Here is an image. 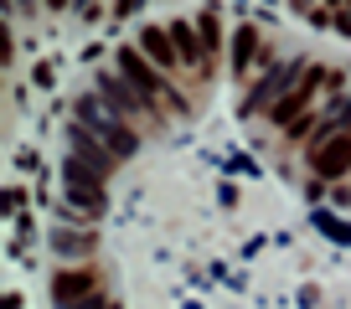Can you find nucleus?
<instances>
[{"instance_id":"f257e3e1","label":"nucleus","mask_w":351,"mask_h":309,"mask_svg":"<svg viewBox=\"0 0 351 309\" xmlns=\"http://www.w3.org/2000/svg\"><path fill=\"white\" fill-rule=\"evenodd\" d=\"M77 124H83L88 134H99V139L109 144L119 160H130V154L140 150V134H134V129H130V124H124L104 98H93V93H83V98H77Z\"/></svg>"},{"instance_id":"1a4fd4ad","label":"nucleus","mask_w":351,"mask_h":309,"mask_svg":"<svg viewBox=\"0 0 351 309\" xmlns=\"http://www.w3.org/2000/svg\"><path fill=\"white\" fill-rule=\"evenodd\" d=\"M165 31H171V42H176V52H181V62H186V67H202V72L212 67V62H207V52H202V36L191 31L186 21H171Z\"/></svg>"},{"instance_id":"0eeeda50","label":"nucleus","mask_w":351,"mask_h":309,"mask_svg":"<svg viewBox=\"0 0 351 309\" xmlns=\"http://www.w3.org/2000/svg\"><path fill=\"white\" fill-rule=\"evenodd\" d=\"M99 294V273L93 268H62V273H52V299L62 309H73L77 299H93Z\"/></svg>"},{"instance_id":"423d86ee","label":"nucleus","mask_w":351,"mask_h":309,"mask_svg":"<svg viewBox=\"0 0 351 309\" xmlns=\"http://www.w3.org/2000/svg\"><path fill=\"white\" fill-rule=\"evenodd\" d=\"M310 170H315L320 180L351 176V134H330V139H320L315 150H310Z\"/></svg>"},{"instance_id":"39448f33","label":"nucleus","mask_w":351,"mask_h":309,"mask_svg":"<svg viewBox=\"0 0 351 309\" xmlns=\"http://www.w3.org/2000/svg\"><path fill=\"white\" fill-rule=\"evenodd\" d=\"M320 77H326V72H320V67H310V72L300 77V83H289V88H285V98H274V103H269V119H274V124H285V129H289V124H300V113L310 109V98H315V88H320Z\"/></svg>"},{"instance_id":"f8f14e48","label":"nucleus","mask_w":351,"mask_h":309,"mask_svg":"<svg viewBox=\"0 0 351 309\" xmlns=\"http://www.w3.org/2000/svg\"><path fill=\"white\" fill-rule=\"evenodd\" d=\"M197 36H202V52H207V62H212V52H217V11H207V16H202Z\"/></svg>"},{"instance_id":"ddd939ff","label":"nucleus","mask_w":351,"mask_h":309,"mask_svg":"<svg viewBox=\"0 0 351 309\" xmlns=\"http://www.w3.org/2000/svg\"><path fill=\"white\" fill-rule=\"evenodd\" d=\"M57 247H67V253H77V247H88V237H73V232H57Z\"/></svg>"},{"instance_id":"2eb2a0df","label":"nucleus","mask_w":351,"mask_h":309,"mask_svg":"<svg viewBox=\"0 0 351 309\" xmlns=\"http://www.w3.org/2000/svg\"><path fill=\"white\" fill-rule=\"evenodd\" d=\"M47 11H67V0H47Z\"/></svg>"},{"instance_id":"f03ea898","label":"nucleus","mask_w":351,"mask_h":309,"mask_svg":"<svg viewBox=\"0 0 351 309\" xmlns=\"http://www.w3.org/2000/svg\"><path fill=\"white\" fill-rule=\"evenodd\" d=\"M119 72L130 77L140 93H150V98H171V109L186 113V103H181V93H171V83H165L160 72H155V62L140 52V46H119Z\"/></svg>"},{"instance_id":"9b49d317","label":"nucleus","mask_w":351,"mask_h":309,"mask_svg":"<svg viewBox=\"0 0 351 309\" xmlns=\"http://www.w3.org/2000/svg\"><path fill=\"white\" fill-rule=\"evenodd\" d=\"M253 57H258V31H253V26H238V36H232V72H248Z\"/></svg>"},{"instance_id":"6e6552de","label":"nucleus","mask_w":351,"mask_h":309,"mask_svg":"<svg viewBox=\"0 0 351 309\" xmlns=\"http://www.w3.org/2000/svg\"><path fill=\"white\" fill-rule=\"evenodd\" d=\"M140 52L150 57L155 67H176L181 62V52H176V42H171L165 26H140Z\"/></svg>"},{"instance_id":"20e7f679","label":"nucleus","mask_w":351,"mask_h":309,"mask_svg":"<svg viewBox=\"0 0 351 309\" xmlns=\"http://www.w3.org/2000/svg\"><path fill=\"white\" fill-rule=\"evenodd\" d=\"M99 98L109 103V109H124V113H145V119H155V98H150V93H140L124 72H99Z\"/></svg>"},{"instance_id":"4468645a","label":"nucleus","mask_w":351,"mask_h":309,"mask_svg":"<svg viewBox=\"0 0 351 309\" xmlns=\"http://www.w3.org/2000/svg\"><path fill=\"white\" fill-rule=\"evenodd\" d=\"M140 11V0H119V16H134Z\"/></svg>"},{"instance_id":"9d476101","label":"nucleus","mask_w":351,"mask_h":309,"mask_svg":"<svg viewBox=\"0 0 351 309\" xmlns=\"http://www.w3.org/2000/svg\"><path fill=\"white\" fill-rule=\"evenodd\" d=\"M62 191H67V201H73L77 211H88V217H99V211H104V201H109L99 180H62Z\"/></svg>"},{"instance_id":"7ed1b4c3","label":"nucleus","mask_w":351,"mask_h":309,"mask_svg":"<svg viewBox=\"0 0 351 309\" xmlns=\"http://www.w3.org/2000/svg\"><path fill=\"white\" fill-rule=\"evenodd\" d=\"M67 154H73V160H77V165H83V170H93V176H99V180H109L114 160H119V154H114L109 144L99 139V134H88L83 124H67Z\"/></svg>"}]
</instances>
